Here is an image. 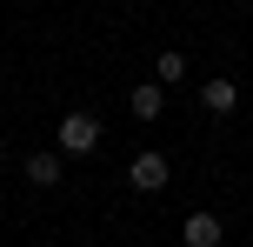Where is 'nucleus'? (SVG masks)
I'll return each mask as SVG.
<instances>
[{
    "label": "nucleus",
    "instance_id": "1",
    "mask_svg": "<svg viewBox=\"0 0 253 247\" xmlns=\"http://www.w3.org/2000/svg\"><path fill=\"white\" fill-rule=\"evenodd\" d=\"M93 147H100V120L74 107V114L60 120V154H93Z\"/></svg>",
    "mask_w": 253,
    "mask_h": 247
},
{
    "label": "nucleus",
    "instance_id": "7",
    "mask_svg": "<svg viewBox=\"0 0 253 247\" xmlns=\"http://www.w3.org/2000/svg\"><path fill=\"white\" fill-rule=\"evenodd\" d=\"M180 74H187V53H160V87H173Z\"/></svg>",
    "mask_w": 253,
    "mask_h": 247
},
{
    "label": "nucleus",
    "instance_id": "4",
    "mask_svg": "<svg viewBox=\"0 0 253 247\" xmlns=\"http://www.w3.org/2000/svg\"><path fill=\"white\" fill-rule=\"evenodd\" d=\"M220 234H227L220 214H187V227H180V241H187V247H220Z\"/></svg>",
    "mask_w": 253,
    "mask_h": 247
},
{
    "label": "nucleus",
    "instance_id": "2",
    "mask_svg": "<svg viewBox=\"0 0 253 247\" xmlns=\"http://www.w3.org/2000/svg\"><path fill=\"white\" fill-rule=\"evenodd\" d=\"M167 174H173V167H167V160H160V154L147 147V154H133V167H126V181H133L140 194H160V187H167Z\"/></svg>",
    "mask_w": 253,
    "mask_h": 247
},
{
    "label": "nucleus",
    "instance_id": "6",
    "mask_svg": "<svg viewBox=\"0 0 253 247\" xmlns=\"http://www.w3.org/2000/svg\"><path fill=\"white\" fill-rule=\"evenodd\" d=\"M27 181L34 187H60V154H27Z\"/></svg>",
    "mask_w": 253,
    "mask_h": 247
},
{
    "label": "nucleus",
    "instance_id": "5",
    "mask_svg": "<svg viewBox=\"0 0 253 247\" xmlns=\"http://www.w3.org/2000/svg\"><path fill=\"white\" fill-rule=\"evenodd\" d=\"M200 107H207V114H233V107H240V87H233L227 74L207 80V87H200Z\"/></svg>",
    "mask_w": 253,
    "mask_h": 247
},
{
    "label": "nucleus",
    "instance_id": "3",
    "mask_svg": "<svg viewBox=\"0 0 253 247\" xmlns=\"http://www.w3.org/2000/svg\"><path fill=\"white\" fill-rule=\"evenodd\" d=\"M126 107H133V120H160V107H167V87H160V80H140V87L126 94Z\"/></svg>",
    "mask_w": 253,
    "mask_h": 247
}]
</instances>
